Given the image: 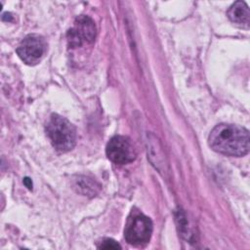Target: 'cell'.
<instances>
[{
  "mask_svg": "<svg viewBox=\"0 0 250 250\" xmlns=\"http://www.w3.org/2000/svg\"><path fill=\"white\" fill-rule=\"evenodd\" d=\"M97 34L96 25L88 16H78L73 23V26L68 29L66 39L70 48L81 47L85 43H92Z\"/></svg>",
  "mask_w": 250,
  "mask_h": 250,
  "instance_id": "obj_4",
  "label": "cell"
},
{
  "mask_svg": "<svg viewBox=\"0 0 250 250\" xmlns=\"http://www.w3.org/2000/svg\"><path fill=\"white\" fill-rule=\"evenodd\" d=\"M46 49V41L41 35L29 34L20 43L17 48V54L23 62L29 65H34L42 60Z\"/></svg>",
  "mask_w": 250,
  "mask_h": 250,
  "instance_id": "obj_5",
  "label": "cell"
},
{
  "mask_svg": "<svg viewBox=\"0 0 250 250\" xmlns=\"http://www.w3.org/2000/svg\"><path fill=\"white\" fill-rule=\"evenodd\" d=\"M73 188L84 196H95L100 190V185L92 178L86 176H78L73 181Z\"/></svg>",
  "mask_w": 250,
  "mask_h": 250,
  "instance_id": "obj_8",
  "label": "cell"
},
{
  "mask_svg": "<svg viewBox=\"0 0 250 250\" xmlns=\"http://www.w3.org/2000/svg\"><path fill=\"white\" fill-rule=\"evenodd\" d=\"M208 142L211 148L221 154L243 156L249 151V131L238 125L221 123L212 129Z\"/></svg>",
  "mask_w": 250,
  "mask_h": 250,
  "instance_id": "obj_1",
  "label": "cell"
},
{
  "mask_svg": "<svg viewBox=\"0 0 250 250\" xmlns=\"http://www.w3.org/2000/svg\"><path fill=\"white\" fill-rule=\"evenodd\" d=\"M46 132L52 146L59 151H69L76 144L75 127L59 114L51 115L46 125Z\"/></svg>",
  "mask_w": 250,
  "mask_h": 250,
  "instance_id": "obj_2",
  "label": "cell"
},
{
  "mask_svg": "<svg viewBox=\"0 0 250 250\" xmlns=\"http://www.w3.org/2000/svg\"><path fill=\"white\" fill-rule=\"evenodd\" d=\"M151 233L152 222L148 217L137 213L128 219L124 229V237L128 243L143 246L149 241Z\"/></svg>",
  "mask_w": 250,
  "mask_h": 250,
  "instance_id": "obj_3",
  "label": "cell"
},
{
  "mask_svg": "<svg viewBox=\"0 0 250 250\" xmlns=\"http://www.w3.org/2000/svg\"><path fill=\"white\" fill-rule=\"evenodd\" d=\"M23 184L29 188V189H31L32 188V182H31V180L30 179H28V178H24L23 179Z\"/></svg>",
  "mask_w": 250,
  "mask_h": 250,
  "instance_id": "obj_10",
  "label": "cell"
},
{
  "mask_svg": "<svg viewBox=\"0 0 250 250\" xmlns=\"http://www.w3.org/2000/svg\"><path fill=\"white\" fill-rule=\"evenodd\" d=\"M98 248L100 249H120L121 246L113 239L111 238H104L100 242L98 245Z\"/></svg>",
  "mask_w": 250,
  "mask_h": 250,
  "instance_id": "obj_9",
  "label": "cell"
},
{
  "mask_svg": "<svg viewBox=\"0 0 250 250\" xmlns=\"http://www.w3.org/2000/svg\"><path fill=\"white\" fill-rule=\"evenodd\" d=\"M230 21L242 27L248 28L250 22V12L247 4L243 1L234 2L227 12Z\"/></svg>",
  "mask_w": 250,
  "mask_h": 250,
  "instance_id": "obj_7",
  "label": "cell"
},
{
  "mask_svg": "<svg viewBox=\"0 0 250 250\" xmlns=\"http://www.w3.org/2000/svg\"><path fill=\"white\" fill-rule=\"evenodd\" d=\"M106 156L110 161L118 165L128 164L135 160L136 149L127 137L114 136L106 145Z\"/></svg>",
  "mask_w": 250,
  "mask_h": 250,
  "instance_id": "obj_6",
  "label": "cell"
}]
</instances>
